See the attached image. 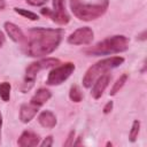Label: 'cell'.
<instances>
[{
  "label": "cell",
  "instance_id": "obj_1",
  "mask_svg": "<svg viewBox=\"0 0 147 147\" xmlns=\"http://www.w3.org/2000/svg\"><path fill=\"white\" fill-rule=\"evenodd\" d=\"M61 29L34 28L29 31L26 54L31 57H41L53 53L61 42Z\"/></svg>",
  "mask_w": 147,
  "mask_h": 147
},
{
  "label": "cell",
  "instance_id": "obj_2",
  "mask_svg": "<svg viewBox=\"0 0 147 147\" xmlns=\"http://www.w3.org/2000/svg\"><path fill=\"white\" fill-rule=\"evenodd\" d=\"M109 5V0H70L72 14L80 21H93L102 16Z\"/></svg>",
  "mask_w": 147,
  "mask_h": 147
},
{
  "label": "cell",
  "instance_id": "obj_3",
  "mask_svg": "<svg viewBox=\"0 0 147 147\" xmlns=\"http://www.w3.org/2000/svg\"><path fill=\"white\" fill-rule=\"evenodd\" d=\"M129 44H130V40L127 37L117 34L99 41L96 45L85 49V53L87 55H93V56L117 54V53L125 52L129 48Z\"/></svg>",
  "mask_w": 147,
  "mask_h": 147
},
{
  "label": "cell",
  "instance_id": "obj_4",
  "mask_svg": "<svg viewBox=\"0 0 147 147\" xmlns=\"http://www.w3.org/2000/svg\"><path fill=\"white\" fill-rule=\"evenodd\" d=\"M123 62H124V57H122V56H111V57H107V59H103V60L96 62L95 64L90 67L87 69V71L85 72V75L83 77L84 87H86V88L92 87L94 82L100 76L105 75L107 71H109L114 68L119 67Z\"/></svg>",
  "mask_w": 147,
  "mask_h": 147
},
{
  "label": "cell",
  "instance_id": "obj_5",
  "mask_svg": "<svg viewBox=\"0 0 147 147\" xmlns=\"http://www.w3.org/2000/svg\"><path fill=\"white\" fill-rule=\"evenodd\" d=\"M60 63V60L54 59V57H48V59H42L36 62H32L25 70V78H24V83L22 85V91L23 92H28L31 90V87L34 84V79L37 77V74L42 70V69H47L51 67H55L56 64Z\"/></svg>",
  "mask_w": 147,
  "mask_h": 147
},
{
  "label": "cell",
  "instance_id": "obj_6",
  "mask_svg": "<svg viewBox=\"0 0 147 147\" xmlns=\"http://www.w3.org/2000/svg\"><path fill=\"white\" fill-rule=\"evenodd\" d=\"M74 70H75V64L72 62H65L59 67H55L53 70L49 71L46 79V84L49 86L60 85L70 77Z\"/></svg>",
  "mask_w": 147,
  "mask_h": 147
},
{
  "label": "cell",
  "instance_id": "obj_7",
  "mask_svg": "<svg viewBox=\"0 0 147 147\" xmlns=\"http://www.w3.org/2000/svg\"><path fill=\"white\" fill-rule=\"evenodd\" d=\"M93 38H94L93 30L88 26H83L75 30L68 37V42L71 45H88L92 42Z\"/></svg>",
  "mask_w": 147,
  "mask_h": 147
},
{
  "label": "cell",
  "instance_id": "obj_8",
  "mask_svg": "<svg viewBox=\"0 0 147 147\" xmlns=\"http://www.w3.org/2000/svg\"><path fill=\"white\" fill-rule=\"evenodd\" d=\"M53 22L64 25L70 21V17L64 7V0H53V10L49 11L48 15Z\"/></svg>",
  "mask_w": 147,
  "mask_h": 147
},
{
  "label": "cell",
  "instance_id": "obj_9",
  "mask_svg": "<svg viewBox=\"0 0 147 147\" xmlns=\"http://www.w3.org/2000/svg\"><path fill=\"white\" fill-rule=\"evenodd\" d=\"M110 79H111V76L108 74H105L94 82V84L92 85V91H91V95L93 96V99L98 100L102 96L103 92L106 91V88L108 87L110 83Z\"/></svg>",
  "mask_w": 147,
  "mask_h": 147
},
{
  "label": "cell",
  "instance_id": "obj_10",
  "mask_svg": "<svg viewBox=\"0 0 147 147\" xmlns=\"http://www.w3.org/2000/svg\"><path fill=\"white\" fill-rule=\"evenodd\" d=\"M40 107L37 105L30 102V103H23L20 108V119L23 123H29L33 119V117L37 115Z\"/></svg>",
  "mask_w": 147,
  "mask_h": 147
},
{
  "label": "cell",
  "instance_id": "obj_11",
  "mask_svg": "<svg viewBox=\"0 0 147 147\" xmlns=\"http://www.w3.org/2000/svg\"><path fill=\"white\" fill-rule=\"evenodd\" d=\"M39 144H40L39 136L32 131H24L17 140V145L21 147H33V146H38Z\"/></svg>",
  "mask_w": 147,
  "mask_h": 147
},
{
  "label": "cell",
  "instance_id": "obj_12",
  "mask_svg": "<svg viewBox=\"0 0 147 147\" xmlns=\"http://www.w3.org/2000/svg\"><path fill=\"white\" fill-rule=\"evenodd\" d=\"M38 122L41 126L46 127V129H53L57 121H56V116L51 111V110H44L39 114L38 116Z\"/></svg>",
  "mask_w": 147,
  "mask_h": 147
},
{
  "label": "cell",
  "instance_id": "obj_13",
  "mask_svg": "<svg viewBox=\"0 0 147 147\" xmlns=\"http://www.w3.org/2000/svg\"><path fill=\"white\" fill-rule=\"evenodd\" d=\"M3 26H5V30H6L7 34L9 36V38H10L13 41L20 42V41H22V40L24 39V34H23L22 30H21L16 24H14V23H11V22H6Z\"/></svg>",
  "mask_w": 147,
  "mask_h": 147
},
{
  "label": "cell",
  "instance_id": "obj_14",
  "mask_svg": "<svg viewBox=\"0 0 147 147\" xmlns=\"http://www.w3.org/2000/svg\"><path fill=\"white\" fill-rule=\"evenodd\" d=\"M51 96H52V93H51L49 90H47V88H39L34 93V95L31 98L30 102L37 105L38 107H41L42 105H45L51 99Z\"/></svg>",
  "mask_w": 147,
  "mask_h": 147
},
{
  "label": "cell",
  "instance_id": "obj_15",
  "mask_svg": "<svg viewBox=\"0 0 147 147\" xmlns=\"http://www.w3.org/2000/svg\"><path fill=\"white\" fill-rule=\"evenodd\" d=\"M126 80H127V75L126 74H123L122 76H119V78L114 83V85H113V87H111V90L109 92V95H115L117 92H119V90L124 86Z\"/></svg>",
  "mask_w": 147,
  "mask_h": 147
},
{
  "label": "cell",
  "instance_id": "obj_16",
  "mask_svg": "<svg viewBox=\"0 0 147 147\" xmlns=\"http://www.w3.org/2000/svg\"><path fill=\"white\" fill-rule=\"evenodd\" d=\"M69 98L72 102H80L83 100V93L78 85H72L69 91Z\"/></svg>",
  "mask_w": 147,
  "mask_h": 147
},
{
  "label": "cell",
  "instance_id": "obj_17",
  "mask_svg": "<svg viewBox=\"0 0 147 147\" xmlns=\"http://www.w3.org/2000/svg\"><path fill=\"white\" fill-rule=\"evenodd\" d=\"M10 90H11V86L9 83L7 82H3L0 84V98L2 99V101L7 102L9 101L10 99Z\"/></svg>",
  "mask_w": 147,
  "mask_h": 147
},
{
  "label": "cell",
  "instance_id": "obj_18",
  "mask_svg": "<svg viewBox=\"0 0 147 147\" xmlns=\"http://www.w3.org/2000/svg\"><path fill=\"white\" fill-rule=\"evenodd\" d=\"M139 131H140V122L138 119H136V121H133L131 130H130V133H129V139H130L131 142H134L137 140Z\"/></svg>",
  "mask_w": 147,
  "mask_h": 147
},
{
  "label": "cell",
  "instance_id": "obj_19",
  "mask_svg": "<svg viewBox=\"0 0 147 147\" xmlns=\"http://www.w3.org/2000/svg\"><path fill=\"white\" fill-rule=\"evenodd\" d=\"M14 10H15V13H17L18 15H21V16H23V17H26V18H29V20H31V21H37V20H39V16H38L36 13H33V11H30V10H26V9H23V8H14Z\"/></svg>",
  "mask_w": 147,
  "mask_h": 147
},
{
  "label": "cell",
  "instance_id": "obj_20",
  "mask_svg": "<svg viewBox=\"0 0 147 147\" xmlns=\"http://www.w3.org/2000/svg\"><path fill=\"white\" fill-rule=\"evenodd\" d=\"M74 139H75V131H70L68 134L67 140L64 141V146H72L74 145Z\"/></svg>",
  "mask_w": 147,
  "mask_h": 147
},
{
  "label": "cell",
  "instance_id": "obj_21",
  "mask_svg": "<svg viewBox=\"0 0 147 147\" xmlns=\"http://www.w3.org/2000/svg\"><path fill=\"white\" fill-rule=\"evenodd\" d=\"M52 145H53V137H52V136L46 137V138L42 140V142H40V146H41V147H49V146H52Z\"/></svg>",
  "mask_w": 147,
  "mask_h": 147
},
{
  "label": "cell",
  "instance_id": "obj_22",
  "mask_svg": "<svg viewBox=\"0 0 147 147\" xmlns=\"http://www.w3.org/2000/svg\"><path fill=\"white\" fill-rule=\"evenodd\" d=\"M26 1V3H29V5H31V6H42L44 3H46L47 2V0H25Z\"/></svg>",
  "mask_w": 147,
  "mask_h": 147
},
{
  "label": "cell",
  "instance_id": "obj_23",
  "mask_svg": "<svg viewBox=\"0 0 147 147\" xmlns=\"http://www.w3.org/2000/svg\"><path fill=\"white\" fill-rule=\"evenodd\" d=\"M113 106H114L113 101H108L103 107V114H109L111 111V109H113Z\"/></svg>",
  "mask_w": 147,
  "mask_h": 147
},
{
  "label": "cell",
  "instance_id": "obj_24",
  "mask_svg": "<svg viewBox=\"0 0 147 147\" xmlns=\"http://www.w3.org/2000/svg\"><path fill=\"white\" fill-rule=\"evenodd\" d=\"M5 41H6V38H5V34H3V32L2 31H0V48L3 46V44H5Z\"/></svg>",
  "mask_w": 147,
  "mask_h": 147
},
{
  "label": "cell",
  "instance_id": "obj_25",
  "mask_svg": "<svg viewBox=\"0 0 147 147\" xmlns=\"http://www.w3.org/2000/svg\"><path fill=\"white\" fill-rule=\"evenodd\" d=\"M1 127H2V115L0 111V142H1Z\"/></svg>",
  "mask_w": 147,
  "mask_h": 147
},
{
  "label": "cell",
  "instance_id": "obj_26",
  "mask_svg": "<svg viewBox=\"0 0 147 147\" xmlns=\"http://www.w3.org/2000/svg\"><path fill=\"white\" fill-rule=\"evenodd\" d=\"M145 36H146V31H144V32H142L138 38H139V39H141V40H145V39H146V37H145Z\"/></svg>",
  "mask_w": 147,
  "mask_h": 147
},
{
  "label": "cell",
  "instance_id": "obj_27",
  "mask_svg": "<svg viewBox=\"0 0 147 147\" xmlns=\"http://www.w3.org/2000/svg\"><path fill=\"white\" fill-rule=\"evenodd\" d=\"M5 6H6L5 0H0V9H3V8H5Z\"/></svg>",
  "mask_w": 147,
  "mask_h": 147
}]
</instances>
